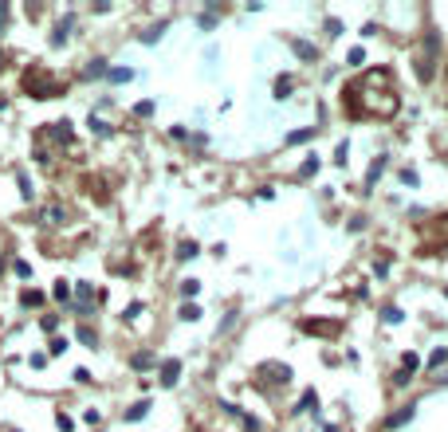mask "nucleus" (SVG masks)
Instances as JSON below:
<instances>
[{
  "label": "nucleus",
  "instance_id": "31",
  "mask_svg": "<svg viewBox=\"0 0 448 432\" xmlns=\"http://www.w3.org/2000/svg\"><path fill=\"white\" fill-rule=\"evenodd\" d=\"M20 193H24V196H28V201H31V181L24 177V173H20Z\"/></svg>",
  "mask_w": 448,
  "mask_h": 432
},
{
  "label": "nucleus",
  "instance_id": "8",
  "mask_svg": "<svg viewBox=\"0 0 448 432\" xmlns=\"http://www.w3.org/2000/svg\"><path fill=\"white\" fill-rule=\"evenodd\" d=\"M67 28H71V16H63L59 24H55V36H51V44L63 47V40H67Z\"/></svg>",
  "mask_w": 448,
  "mask_h": 432
},
{
  "label": "nucleus",
  "instance_id": "3",
  "mask_svg": "<svg viewBox=\"0 0 448 432\" xmlns=\"http://www.w3.org/2000/svg\"><path fill=\"white\" fill-rule=\"evenodd\" d=\"M260 377H268V381H275V385H283V381H291V370L279 365V361H268V365H260Z\"/></svg>",
  "mask_w": 448,
  "mask_h": 432
},
{
  "label": "nucleus",
  "instance_id": "5",
  "mask_svg": "<svg viewBox=\"0 0 448 432\" xmlns=\"http://www.w3.org/2000/svg\"><path fill=\"white\" fill-rule=\"evenodd\" d=\"M413 413H417V405H405V409H397V413H393L386 424H389V428H401V424H409V417H413Z\"/></svg>",
  "mask_w": 448,
  "mask_h": 432
},
{
  "label": "nucleus",
  "instance_id": "27",
  "mask_svg": "<svg viewBox=\"0 0 448 432\" xmlns=\"http://www.w3.org/2000/svg\"><path fill=\"white\" fill-rule=\"evenodd\" d=\"M275 94H279V98H287V94H291V79H279V83H275Z\"/></svg>",
  "mask_w": 448,
  "mask_h": 432
},
{
  "label": "nucleus",
  "instance_id": "13",
  "mask_svg": "<svg viewBox=\"0 0 448 432\" xmlns=\"http://www.w3.org/2000/svg\"><path fill=\"white\" fill-rule=\"evenodd\" d=\"M197 318H201V307H197V303H185V307H181V322H197Z\"/></svg>",
  "mask_w": 448,
  "mask_h": 432
},
{
  "label": "nucleus",
  "instance_id": "14",
  "mask_svg": "<svg viewBox=\"0 0 448 432\" xmlns=\"http://www.w3.org/2000/svg\"><path fill=\"white\" fill-rule=\"evenodd\" d=\"M295 55H299V59H307V63H314V59H318V51H314L311 44H295Z\"/></svg>",
  "mask_w": 448,
  "mask_h": 432
},
{
  "label": "nucleus",
  "instance_id": "9",
  "mask_svg": "<svg viewBox=\"0 0 448 432\" xmlns=\"http://www.w3.org/2000/svg\"><path fill=\"white\" fill-rule=\"evenodd\" d=\"M130 365H134L138 373H142V370H153V354H146V350H142V354H134V358H130Z\"/></svg>",
  "mask_w": 448,
  "mask_h": 432
},
{
  "label": "nucleus",
  "instance_id": "29",
  "mask_svg": "<svg viewBox=\"0 0 448 432\" xmlns=\"http://www.w3.org/2000/svg\"><path fill=\"white\" fill-rule=\"evenodd\" d=\"M55 420H59V432H75V420L71 417H63V413H59Z\"/></svg>",
  "mask_w": 448,
  "mask_h": 432
},
{
  "label": "nucleus",
  "instance_id": "17",
  "mask_svg": "<svg viewBox=\"0 0 448 432\" xmlns=\"http://www.w3.org/2000/svg\"><path fill=\"white\" fill-rule=\"evenodd\" d=\"M134 114H138V118H149V114H153V103H149V98L134 103Z\"/></svg>",
  "mask_w": 448,
  "mask_h": 432
},
{
  "label": "nucleus",
  "instance_id": "6",
  "mask_svg": "<svg viewBox=\"0 0 448 432\" xmlns=\"http://www.w3.org/2000/svg\"><path fill=\"white\" fill-rule=\"evenodd\" d=\"M177 377H181V361H177V358L165 361V365H162V385H173Z\"/></svg>",
  "mask_w": 448,
  "mask_h": 432
},
{
  "label": "nucleus",
  "instance_id": "21",
  "mask_svg": "<svg viewBox=\"0 0 448 432\" xmlns=\"http://www.w3.org/2000/svg\"><path fill=\"white\" fill-rule=\"evenodd\" d=\"M162 31H165V20H162V24H153V28H149L146 36H142V44H153V40H157V36H162Z\"/></svg>",
  "mask_w": 448,
  "mask_h": 432
},
{
  "label": "nucleus",
  "instance_id": "12",
  "mask_svg": "<svg viewBox=\"0 0 448 432\" xmlns=\"http://www.w3.org/2000/svg\"><path fill=\"white\" fill-rule=\"evenodd\" d=\"M20 303H24V307H44V291H24Z\"/></svg>",
  "mask_w": 448,
  "mask_h": 432
},
{
  "label": "nucleus",
  "instance_id": "7",
  "mask_svg": "<svg viewBox=\"0 0 448 432\" xmlns=\"http://www.w3.org/2000/svg\"><path fill=\"white\" fill-rule=\"evenodd\" d=\"M146 413H149V401H138V405H130V409H126V420H130V424H138Z\"/></svg>",
  "mask_w": 448,
  "mask_h": 432
},
{
  "label": "nucleus",
  "instance_id": "32",
  "mask_svg": "<svg viewBox=\"0 0 448 432\" xmlns=\"http://www.w3.org/2000/svg\"><path fill=\"white\" fill-rule=\"evenodd\" d=\"M12 432H16V428H12Z\"/></svg>",
  "mask_w": 448,
  "mask_h": 432
},
{
  "label": "nucleus",
  "instance_id": "10",
  "mask_svg": "<svg viewBox=\"0 0 448 432\" xmlns=\"http://www.w3.org/2000/svg\"><path fill=\"white\" fill-rule=\"evenodd\" d=\"M110 79H114V83H130V79H134V67H110Z\"/></svg>",
  "mask_w": 448,
  "mask_h": 432
},
{
  "label": "nucleus",
  "instance_id": "28",
  "mask_svg": "<svg viewBox=\"0 0 448 432\" xmlns=\"http://www.w3.org/2000/svg\"><path fill=\"white\" fill-rule=\"evenodd\" d=\"M16 275H20V279H28V275H31V263H24V259H16Z\"/></svg>",
  "mask_w": 448,
  "mask_h": 432
},
{
  "label": "nucleus",
  "instance_id": "4",
  "mask_svg": "<svg viewBox=\"0 0 448 432\" xmlns=\"http://www.w3.org/2000/svg\"><path fill=\"white\" fill-rule=\"evenodd\" d=\"M417 365H421V358L413 354V350H409V354H401V373H397V385H405V381H409V373L417 370Z\"/></svg>",
  "mask_w": 448,
  "mask_h": 432
},
{
  "label": "nucleus",
  "instance_id": "15",
  "mask_svg": "<svg viewBox=\"0 0 448 432\" xmlns=\"http://www.w3.org/2000/svg\"><path fill=\"white\" fill-rule=\"evenodd\" d=\"M314 138V130H291L287 134V146H299V142H311Z\"/></svg>",
  "mask_w": 448,
  "mask_h": 432
},
{
  "label": "nucleus",
  "instance_id": "19",
  "mask_svg": "<svg viewBox=\"0 0 448 432\" xmlns=\"http://www.w3.org/2000/svg\"><path fill=\"white\" fill-rule=\"evenodd\" d=\"M55 298H59V303H67V298H71V283H67V279H59V283H55Z\"/></svg>",
  "mask_w": 448,
  "mask_h": 432
},
{
  "label": "nucleus",
  "instance_id": "22",
  "mask_svg": "<svg viewBox=\"0 0 448 432\" xmlns=\"http://www.w3.org/2000/svg\"><path fill=\"white\" fill-rule=\"evenodd\" d=\"M405 314L397 311V307H386V311H381V322H401Z\"/></svg>",
  "mask_w": 448,
  "mask_h": 432
},
{
  "label": "nucleus",
  "instance_id": "2",
  "mask_svg": "<svg viewBox=\"0 0 448 432\" xmlns=\"http://www.w3.org/2000/svg\"><path fill=\"white\" fill-rule=\"evenodd\" d=\"M299 330H303V334H318V338H338V334H342V322H338V318H303Z\"/></svg>",
  "mask_w": 448,
  "mask_h": 432
},
{
  "label": "nucleus",
  "instance_id": "24",
  "mask_svg": "<svg viewBox=\"0 0 448 432\" xmlns=\"http://www.w3.org/2000/svg\"><path fill=\"white\" fill-rule=\"evenodd\" d=\"M197 291H201V283H197V279H185V283H181V295H185V298H193Z\"/></svg>",
  "mask_w": 448,
  "mask_h": 432
},
{
  "label": "nucleus",
  "instance_id": "18",
  "mask_svg": "<svg viewBox=\"0 0 448 432\" xmlns=\"http://www.w3.org/2000/svg\"><path fill=\"white\" fill-rule=\"evenodd\" d=\"M448 361V350H433V358H429V370H440Z\"/></svg>",
  "mask_w": 448,
  "mask_h": 432
},
{
  "label": "nucleus",
  "instance_id": "16",
  "mask_svg": "<svg viewBox=\"0 0 448 432\" xmlns=\"http://www.w3.org/2000/svg\"><path fill=\"white\" fill-rule=\"evenodd\" d=\"M381 169H386V157H377V161L370 165V173H366V185H373V181L381 177Z\"/></svg>",
  "mask_w": 448,
  "mask_h": 432
},
{
  "label": "nucleus",
  "instance_id": "23",
  "mask_svg": "<svg viewBox=\"0 0 448 432\" xmlns=\"http://www.w3.org/2000/svg\"><path fill=\"white\" fill-rule=\"evenodd\" d=\"M79 342H83V346H99V338H94V330L79 326Z\"/></svg>",
  "mask_w": 448,
  "mask_h": 432
},
{
  "label": "nucleus",
  "instance_id": "25",
  "mask_svg": "<svg viewBox=\"0 0 448 432\" xmlns=\"http://www.w3.org/2000/svg\"><path fill=\"white\" fill-rule=\"evenodd\" d=\"M314 173H318V157H307L303 161V177H314Z\"/></svg>",
  "mask_w": 448,
  "mask_h": 432
},
{
  "label": "nucleus",
  "instance_id": "20",
  "mask_svg": "<svg viewBox=\"0 0 448 432\" xmlns=\"http://www.w3.org/2000/svg\"><path fill=\"white\" fill-rule=\"evenodd\" d=\"M177 255H181V259H193V255H197V244H193V240H185V244L177 248Z\"/></svg>",
  "mask_w": 448,
  "mask_h": 432
},
{
  "label": "nucleus",
  "instance_id": "26",
  "mask_svg": "<svg viewBox=\"0 0 448 432\" xmlns=\"http://www.w3.org/2000/svg\"><path fill=\"white\" fill-rule=\"evenodd\" d=\"M44 220H51V224H55V220H63V209H59V205H51V209H44Z\"/></svg>",
  "mask_w": 448,
  "mask_h": 432
},
{
  "label": "nucleus",
  "instance_id": "1",
  "mask_svg": "<svg viewBox=\"0 0 448 432\" xmlns=\"http://www.w3.org/2000/svg\"><path fill=\"white\" fill-rule=\"evenodd\" d=\"M24 90L31 98H51V94H63V83L51 79V71H28L24 75Z\"/></svg>",
  "mask_w": 448,
  "mask_h": 432
},
{
  "label": "nucleus",
  "instance_id": "30",
  "mask_svg": "<svg viewBox=\"0 0 448 432\" xmlns=\"http://www.w3.org/2000/svg\"><path fill=\"white\" fill-rule=\"evenodd\" d=\"M346 59H350V63H354V67H358V63L366 59V55H362V47H350V55H346Z\"/></svg>",
  "mask_w": 448,
  "mask_h": 432
},
{
  "label": "nucleus",
  "instance_id": "11",
  "mask_svg": "<svg viewBox=\"0 0 448 432\" xmlns=\"http://www.w3.org/2000/svg\"><path fill=\"white\" fill-rule=\"evenodd\" d=\"M106 71H110V67H106V59H94V63H87V79H103Z\"/></svg>",
  "mask_w": 448,
  "mask_h": 432
}]
</instances>
